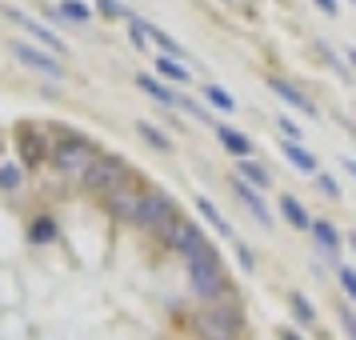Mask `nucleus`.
Returning <instances> with one entry per match:
<instances>
[{
	"instance_id": "nucleus-1",
	"label": "nucleus",
	"mask_w": 356,
	"mask_h": 340,
	"mask_svg": "<svg viewBox=\"0 0 356 340\" xmlns=\"http://www.w3.org/2000/svg\"><path fill=\"white\" fill-rule=\"evenodd\" d=\"M100 152L84 136H76V132H68V129H60L56 132V145H52V152H49V161H52V168L60 172V177H76V180H84V172L92 168V161H97Z\"/></svg>"
},
{
	"instance_id": "nucleus-2",
	"label": "nucleus",
	"mask_w": 356,
	"mask_h": 340,
	"mask_svg": "<svg viewBox=\"0 0 356 340\" xmlns=\"http://www.w3.org/2000/svg\"><path fill=\"white\" fill-rule=\"evenodd\" d=\"M156 236H161V241L168 244L172 252H184V260H193V257H200V252H209V248H212V244L204 241V236H200V228H196L180 209L172 212L168 220H164Z\"/></svg>"
},
{
	"instance_id": "nucleus-3",
	"label": "nucleus",
	"mask_w": 356,
	"mask_h": 340,
	"mask_svg": "<svg viewBox=\"0 0 356 340\" xmlns=\"http://www.w3.org/2000/svg\"><path fill=\"white\" fill-rule=\"evenodd\" d=\"M241 324V312L232 305H209L204 312H196V332L204 340H236Z\"/></svg>"
},
{
	"instance_id": "nucleus-4",
	"label": "nucleus",
	"mask_w": 356,
	"mask_h": 340,
	"mask_svg": "<svg viewBox=\"0 0 356 340\" xmlns=\"http://www.w3.org/2000/svg\"><path fill=\"white\" fill-rule=\"evenodd\" d=\"M188 280H193V292L204 296V300H212V296L225 292V268H220V260H216L212 248L188 260Z\"/></svg>"
},
{
	"instance_id": "nucleus-5",
	"label": "nucleus",
	"mask_w": 356,
	"mask_h": 340,
	"mask_svg": "<svg viewBox=\"0 0 356 340\" xmlns=\"http://www.w3.org/2000/svg\"><path fill=\"white\" fill-rule=\"evenodd\" d=\"M124 177H129V164L120 161V156H108V152H100L97 161H92V168L84 172V184L88 188H120L124 184Z\"/></svg>"
},
{
	"instance_id": "nucleus-6",
	"label": "nucleus",
	"mask_w": 356,
	"mask_h": 340,
	"mask_svg": "<svg viewBox=\"0 0 356 340\" xmlns=\"http://www.w3.org/2000/svg\"><path fill=\"white\" fill-rule=\"evenodd\" d=\"M177 212V204H172V196L168 193H145V200H140V212H136V225L148 228V232H161V225Z\"/></svg>"
},
{
	"instance_id": "nucleus-7",
	"label": "nucleus",
	"mask_w": 356,
	"mask_h": 340,
	"mask_svg": "<svg viewBox=\"0 0 356 340\" xmlns=\"http://www.w3.org/2000/svg\"><path fill=\"white\" fill-rule=\"evenodd\" d=\"M8 52L17 56L20 65L36 68V72H44V76H65L60 60H56V56H52L49 49H33V44H24V40H13V44H8Z\"/></svg>"
},
{
	"instance_id": "nucleus-8",
	"label": "nucleus",
	"mask_w": 356,
	"mask_h": 340,
	"mask_svg": "<svg viewBox=\"0 0 356 340\" xmlns=\"http://www.w3.org/2000/svg\"><path fill=\"white\" fill-rule=\"evenodd\" d=\"M140 200H145V193H136V188H129V184H120V188H113V193H108V212H113V216H120V220H136Z\"/></svg>"
},
{
	"instance_id": "nucleus-9",
	"label": "nucleus",
	"mask_w": 356,
	"mask_h": 340,
	"mask_svg": "<svg viewBox=\"0 0 356 340\" xmlns=\"http://www.w3.org/2000/svg\"><path fill=\"white\" fill-rule=\"evenodd\" d=\"M8 17L17 20V24L24 29V33H33L36 40H44V44H49V52H60V56H65V40H60L56 33H49V29H44L40 20H33L29 13H20V8H8Z\"/></svg>"
},
{
	"instance_id": "nucleus-10",
	"label": "nucleus",
	"mask_w": 356,
	"mask_h": 340,
	"mask_svg": "<svg viewBox=\"0 0 356 340\" xmlns=\"http://www.w3.org/2000/svg\"><path fill=\"white\" fill-rule=\"evenodd\" d=\"M232 188H236V196H241L244 204H248V212L257 216V225H260V228H273V212H268L264 196H260L257 188H252V184H244V180L236 177V180H232Z\"/></svg>"
},
{
	"instance_id": "nucleus-11",
	"label": "nucleus",
	"mask_w": 356,
	"mask_h": 340,
	"mask_svg": "<svg viewBox=\"0 0 356 340\" xmlns=\"http://www.w3.org/2000/svg\"><path fill=\"white\" fill-rule=\"evenodd\" d=\"M216 136H220V145H225L236 161H252V140H248L244 132L228 129V124H216Z\"/></svg>"
},
{
	"instance_id": "nucleus-12",
	"label": "nucleus",
	"mask_w": 356,
	"mask_h": 340,
	"mask_svg": "<svg viewBox=\"0 0 356 340\" xmlns=\"http://www.w3.org/2000/svg\"><path fill=\"white\" fill-rule=\"evenodd\" d=\"M17 140H20V161H24V164H36L44 152H52V148L44 145V136H40L36 129H20Z\"/></svg>"
},
{
	"instance_id": "nucleus-13",
	"label": "nucleus",
	"mask_w": 356,
	"mask_h": 340,
	"mask_svg": "<svg viewBox=\"0 0 356 340\" xmlns=\"http://www.w3.org/2000/svg\"><path fill=\"white\" fill-rule=\"evenodd\" d=\"M308 232H312V241H316V248H321L324 257H337L340 252V232L328 225V220H312Z\"/></svg>"
},
{
	"instance_id": "nucleus-14",
	"label": "nucleus",
	"mask_w": 356,
	"mask_h": 340,
	"mask_svg": "<svg viewBox=\"0 0 356 340\" xmlns=\"http://www.w3.org/2000/svg\"><path fill=\"white\" fill-rule=\"evenodd\" d=\"M268 88H273V92H276L280 100H289L292 108H300V113H316V104H312V100H308L305 92L296 88V84H289V81H273Z\"/></svg>"
},
{
	"instance_id": "nucleus-15",
	"label": "nucleus",
	"mask_w": 356,
	"mask_h": 340,
	"mask_svg": "<svg viewBox=\"0 0 356 340\" xmlns=\"http://www.w3.org/2000/svg\"><path fill=\"white\" fill-rule=\"evenodd\" d=\"M280 212H284V220H289L292 228H312V216H308V209L296 200L292 193L280 196Z\"/></svg>"
},
{
	"instance_id": "nucleus-16",
	"label": "nucleus",
	"mask_w": 356,
	"mask_h": 340,
	"mask_svg": "<svg viewBox=\"0 0 356 340\" xmlns=\"http://www.w3.org/2000/svg\"><path fill=\"white\" fill-rule=\"evenodd\" d=\"M136 88H140V92H148L152 100H161V104H180L177 92H172V88H164V84L156 81V76H148V72H140V76H136Z\"/></svg>"
},
{
	"instance_id": "nucleus-17",
	"label": "nucleus",
	"mask_w": 356,
	"mask_h": 340,
	"mask_svg": "<svg viewBox=\"0 0 356 340\" xmlns=\"http://www.w3.org/2000/svg\"><path fill=\"white\" fill-rule=\"evenodd\" d=\"M236 177L244 180V184H252V188H268L273 184V177H268V168L264 164H257V161H241V168H236Z\"/></svg>"
},
{
	"instance_id": "nucleus-18",
	"label": "nucleus",
	"mask_w": 356,
	"mask_h": 340,
	"mask_svg": "<svg viewBox=\"0 0 356 340\" xmlns=\"http://www.w3.org/2000/svg\"><path fill=\"white\" fill-rule=\"evenodd\" d=\"M280 148H284V156H289V161L300 168V172H316V156H312L305 145H296V140H284Z\"/></svg>"
},
{
	"instance_id": "nucleus-19",
	"label": "nucleus",
	"mask_w": 356,
	"mask_h": 340,
	"mask_svg": "<svg viewBox=\"0 0 356 340\" xmlns=\"http://www.w3.org/2000/svg\"><path fill=\"white\" fill-rule=\"evenodd\" d=\"M196 209H200V216H209L212 228H220V236H232V225H228L225 216H220V209L212 204L209 196H196Z\"/></svg>"
},
{
	"instance_id": "nucleus-20",
	"label": "nucleus",
	"mask_w": 356,
	"mask_h": 340,
	"mask_svg": "<svg viewBox=\"0 0 356 340\" xmlns=\"http://www.w3.org/2000/svg\"><path fill=\"white\" fill-rule=\"evenodd\" d=\"M136 132H140V140H148V145L156 148V152H172V140H168L161 129H152L148 120H136Z\"/></svg>"
},
{
	"instance_id": "nucleus-21",
	"label": "nucleus",
	"mask_w": 356,
	"mask_h": 340,
	"mask_svg": "<svg viewBox=\"0 0 356 340\" xmlns=\"http://www.w3.org/2000/svg\"><path fill=\"white\" fill-rule=\"evenodd\" d=\"M56 17L60 20H76V24H88L92 20V8L88 4H81V0H60V8H56Z\"/></svg>"
},
{
	"instance_id": "nucleus-22",
	"label": "nucleus",
	"mask_w": 356,
	"mask_h": 340,
	"mask_svg": "<svg viewBox=\"0 0 356 340\" xmlns=\"http://www.w3.org/2000/svg\"><path fill=\"white\" fill-rule=\"evenodd\" d=\"M156 72L168 76V81H177V84L188 81V65H180V60H172V56H156Z\"/></svg>"
},
{
	"instance_id": "nucleus-23",
	"label": "nucleus",
	"mask_w": 356,
	"mask_h": 340,
	"mask_svg": "<svg viewBox=\"0 0 356 340\" xmlns=\"http://www.w3.org/2000/svg\"><path fill=\"white\" fill-rule=\"evenodd\" d=\"M204 97H209L212 104L220 108V113H232V108H236V100L228 97V92H225V88H220V84H204Z\"/></svg>"
},
{
	"instance_id": "nucleus-24",
	"label": "nucleus",
	"mask_w": 356,
	"mask_h": 340,
	"mask_svg": "<svg viewBox=\"0 0 356 340\" xmlns=\"http://www.w3.org/2000/svg\"><path fill=\"white\" fill-rule=\"evenodd\" d=\"M292 312H296V321H300V324H312V321H316V308L308 305L305 292H292Z\"/></svg>"
},
{
	"instance_id": "nucleus-25",
	"label": "nucleus",
	"mask_w": 356,
	"mask_h": 340,
	"mask_svg": "<svg viewBox=\"0 0 356 340\" xmlns=\"http://www.w3.org/2000/svg\"><path fill=\"white\" fill-rule=\"evenodd\" d=\"M0 188H8V193L20 188V168L17 164H4V168H0Z\"/></svg>"
},
{
	"instance_id": "nucleus-26",
	"label": "nucleus",
	"mask_w": 356,
	"mask_h": 340,
	"mask_svg": "<svg viewBox=\"0 0 356 340\" xmlns=\"http://www.w3.org/2000/svg\"><path fill=\"white\" fill-rule=\"evenodd\" d=\"M340 328H344V332H348V340H356V308H340Z\"/></svg>"
},
{
	"instance_id": "nucleus-27",
	"label": "nucleus",
	"mask_w": 356,
	"mask_h": 340,
	"mask_svg": "<svg viewBox=\"0 0 356 340\" xmlns=\"http://www.w3.org/2000/svg\"><path fill=\"white\" fill-rule=\"evenodd\" d=\"M316 184H321V193L328 196V200H340V184L332 177H324V172H316Z\"/></svg>"
},
{
	"instance_id": "nucleus-28",
	"label": "nucleus",
	"mask_w": 356,
	"mask_h": 340,
	"mask_svg": "<svg viewBox=\"0 0 356 340\" xmlns=\"http://www.w3.org/2000/svg\"><path fill=\"white\" fill-rule=\"evenodd\" d=\"M276 129L284 132L289 140H296V145H300V124H296V120H289V116H280V120H276Z\"/></svg>"
},
{
	"instance_id": "nucleus-29",
	"label": "nucleus",
	"mask_w": 356,
	"mask_h": 340,
	"mask_svg": "<svg viewBox=\"0 0 356 340\" xmlns=\"http://www.w3.org/2000/svg\"><path fill=\"white\" fill-rule=\"evenodd\" d=\"M340 289L348 292V300H356V273L353 268H340Z\"/></svg>"
},
{
	"instance_id": "nucleus-30",
	"label": "nucleus",
	"mask_w": 356,
	"mask_h": 340,
	"mask_svg": "<svg viewBox=\"0 0 356 340\" xmlns=\"http://www.w3.org/2000/svg\"><path fill=\"white\" fill-rule=\"evenodd\" d=\"M236 260H241V268H244V273H252V268H257V257H252V252H248L244 244H236Z\"/></svg>"
},
{
	"instance_id": "nucleus-31",
	"label": "nucleus",
	"mask_w": 356,
	"mask_h": 340,
	"mask_svg": "<svg viewBox=\"0 0 356 340\" xmlns=\"http://www.w3.org/2000/svg\"><path fill=\"white\" fill-rule=\"evenodd\" d=\"M97 8L104 13V17H124V8H120L116 0H97Z\"/></svg>"
},
{
	"instance_id": "nucleus-32",
	"label": "nucleus",
	"mask_w": 356,
	"mask_h": 340,
	"mask_svg": "<svg viewBox=\"0 0 356 340\" xmlns=\"http://www.w3.org/2000/svg\"><path fill=\"white\" fill-rule=\"evenodd\" d=\"M316 8H321L324 17H337V0H312Z\"/></svg>"
},
{
	"instance_id": "nucleus-33",
	"label": "nucleus",
	"mask_w": 356,
	"mask_h": 340,
	"mask_svg": "<svg viewBox=\"0 0 356 340\" xmlns=\"http://www.w3.org/2000/svg\"><path fill=\"white\" fill-rule=\"evenodd\" d=\"M52 236V225L49 220H40V225H36V241H49Z\"/></svg>"
},
{
	"instance_id": "nucleus-34",
	"label": "nucleus",
	"mask_w": 356,
	"mask_h": 340,
	"mask_svg": "<svg viewBox=\"0 0 356 340\" xmlns=\"http://www.w3.org/2000/svg\"><path fill=\"white\" fill-rule=\"evenodd\" d=\"M344 168H348V177L356 180V161H348V156H344Z\"/></svg>"
},
{
	"instance_id": "nucleus-35",
	"label": "nucleus",
	"mask_w": 356,
	"mask_h": 340,
	"mask_svg": "<svg viewBox=\"0 0 356 340\" xmlns=\"http://www.w3.org/2000/svg\"><path fill=\"white\" fill-rule=\"evenodd\" d=\"M280 340H305V337H296V332H280Z\"/></svg>"
},
{
	"instance_id": "nucleus-36",
	"label": "nucleus",
	"mask_w": 356,
	"mask_h": 340,
	"mask_svg": "<svg viewBox=\"0 0 356 340\" xmlns=\"http://www.w3.org/2000/svg\"><path fill=\"white\" fill-rule=\"evenodd\" d=\"M348 65H353V68H356V49H348Z\"/></svg>"
},
{
	"instance_id": "nucleus-37",
	"label": "nucleus",
	"mask_w": 356,
	"mask_h": 340,
	"mask_svg": "<svg viewBox=\"0 0 356 340\" xmlns=\"http://www.w3.org/2000/svg\"><path fill=\"white\" fill-rule=\"evenodd\" d=\"M353 248H356V236H353Z\"/></svg>"
}]
</instances>
